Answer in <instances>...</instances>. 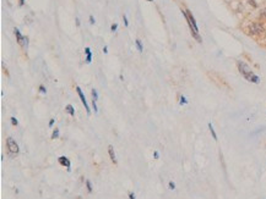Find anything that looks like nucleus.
<instances>
[{
    "mask_svg": "<svg viewBox=\"0 0 266 199\" xmlns=\"http://www.w3.org/2000/svg\"><path fill=\"white\" fill-rule=\"evenodd\" d=\"M129 199H135V194L132 193V192L129 193Z\"/></svg>",
    "mask_w": 266,
    "mask_h": 199,
    "instance_id": "24",
    "label": "nucleus"
},
{
    "mask_svg": "<svg viewBox=\"0 0 266 199\" xmlns=\"http://www.w3.org/2000/svg\"><path fill=\"white\" fill-rule=\"evenodd\" d=\"M14 32H15V36H16V39H17V43H19L21 47H26V48H27V44H28L27 41H28V38H27V37H23L17 28H15Z\"/></svg>",
    "mask_w": 266,
    "mask_h": 199,
    "instance_id": "5",
    "label": "nucleus"
},
{
    "mask_svg": "<svg viewBox=\"0 0 266 199\" xmlns=\"http://www.w3.org/2000/svg\"><path fill=\"white\" fill-rule=\"evenodd\" d=\"M58 161H59V164H60L61 166L66 167V170H68V172H70V171H71V163H70V160H69V158H66V156L61 155V156H59V158H58Z\"/></svg>",
    "mask_w": 266,
    "mask_h": 199,
    "instance_id": "6",
    "label": "nucleus"
},
{
    "mask_svg": "<svg viewBox=\"0 0 266 199\" xmlns=\"http://www.w3.org/2000/svg\"><path fill=\"white\" fill-rule=\"evenodd\" d=\"M123 20H124V24H125L126 27H128V26H129V22H128V18H126V16H125V15L123 16Z\"/></svg>",
    "mask_w": 266,
    "mask_h": 199,
    "instance_id": "23",
    "label": "nucleus"
},
{
    "mask_svg": "<svg viewBox=\"0 0 266 199\" xmlns=\"http://www.w3.org/2000/svg\"><path fill=\"white\" fill-rule=\"evenodd\" d=\"M118 30V23H113L112 26H111V31L112 32H115Z\"/></svg>",
    "mask_w": 266,
    "mask_h": 199,
    "instance_id": "18",
    "label": "nucleus"
},
{
    "mask_svg": "<svg viewBox=\"0 0 266 199\" xmlns=\"http://www.w3.org/2000/svg\"><path fill=\"white\" fill-rule=\"evenodd\" d=\"M95 22H96L95 17H93V16H92V15H91V16H90V23H91V24H95Z\"/></svg>",
    "mask_w": 266,
    "mask_h": 199,
    "instance_id": "22",
    "label": "nucleus"
},
{
    "mask_svg": "<svg viewBox=\"0 0 266 199\" xmlns=\"http://www.w3.org/2000/svg\"><path fill=\"white\" fill-rule=\"evenodd\" d=\"M85 184H86V188H87V192L88 193H92V191H93V187H92V183L90 180H86L85 181Z\"/></svg>",
    "mask_w": 266,
    "mask_h": 199,
    "instance_id": "11",
    "label": "nucleus"
},
{
    "mask_svg": "<svg viewBox=\"0 0 266 199\" xmlns=\"http://www.w3.org/2000/svg\"><path fill=\"white\" fill-rule=\"evenodd\" d=\"M135 43H136V48H137V50H139L140 53H142V51H143V48H142V43H141V41H140V39H136Z\"/></svg>",
    "mask_w": 266,
    "mask_h": 199,
    "instance_id": "13",
    "label": "nucleus"
},
{
    "mask_svg": "<svg viewBox=\"0 0 266 199\" xmlns=\"http://www.w3.org/2000/svg\"><path fill=\"white\" fill-rule=\"evenodd\" d=\"M85 54H86V62L91 64V61H92V51H91V49L88 47L85 49Z\"/></svg>",
    "mask_w": 266,
    "mask_h": 199,
    "instance_id": "8",
    "label": "nucleus"
},
{
    "mask_svg": "<svg viewBox=\"0 0 266 199\" xmlns=\"http://www.w3.org/2000/svg\"><path fill=\"white\" fill-rule=\"evenodd\" d=\"M147 1H152V0H147Z\"/></svg>",
    "mask_w": 266,
    "mask_h": 199,
    "instance_id": "28",
    "label": "nucleus"
},
{
    "mask_svg": "<svg viewBox=\"0 0 266 199\" xmlns=\"http://www.w3.org/2000/svg\"><path fill=\"white\" fill-rule=\"evenodd\" d=\"M76 24L80 26V21H78V18H76Z\"/></svg>",
    "mask_w": 266,
    "mask_h": 199,
    "instance_id": "27",
    "label": "nucleus"
},
{
    "mask_svg": "<svg viewBox=\"0 0 266 199\" xmlns=\"http://www.w3.org/2000/svg\"><path fill=\"white\" fill-rule=\"evenodd\" d=\"M10 121H11V125H12V126H17V125H19V121H17V118H16L15 116H11Z\"/></svg>",
    "mask_w": 266,
    "mask_h": 199,
    "instance_id": "15",
    "label": "nucleus"
},
{
    "mask_svg": "<svg viewBox=\"0 0 266 199\" xmlns=\"http://www.w3.org/2000/svg\"><path fill=\"white\" fill-rule=\"evenodd\" d=\"M91 94H92V99L97 101V99H98V93H97V90H96L95 88L91 90Z\"/></svg>",
    "mask_w": 266,
    "mask_h": 199,
    "instance_id": "14",
    "label": "nucleus"
},
{
    "mask_svg": "<svg viewBox=\"0 0 266 199\" xmlns=\"http://www.w3.org/2000/svg\"><path fill=\"white\" fill-rule=\"evenodd\" d=\"M25 5V0H20V6H23Z\"/></svg>",
    "mask_w": 266,
    "mask_h": 199,
    "instance_id": "26",
    "label": "nucleus"
},
{
    "mask_svg": "<svg viewBox=\"0 0 266 199\" xmlns=\"http://www.w3.org/2000/svg\"><path fill=\"white\" fill-rule=\"evenodd\" d=\"M6 148L9 149V152H10L11 154H17V153L20 152L16 141L12 138V137H7V138H6Z\"/></svg>",
    "mask_w": 266,
    "mask_h": 199,
    "instance_id": "3",
    "label": "nucleus"
},
{
    "mask_svg": "<svg viewBox=\"0 0 266 199\" xmlns=\"http://www.w3.org/2000/svg\"><path fill=\"white\" fill-rule=\"evenodd\" d=\"M208 129H210V133L212 135V137H214V139L217 141V135H216V132H215V129H214V126H212L211 122L208 124Z\"/></svg>",
    "mask_w": 266,
    "mask_h": 199,
    "instance_id": "10",
    "label": "nucleus"
},
{
    "mask_svg": "<svg viewBox=\"0 0 266 199\" xmlns=\"http://www.w3.org/2000/svg\"><path fill=\"white\" fill-rule=\"evenodd\" d=\"M168 187H169V189H176V183L173 182V181H169Z\"/></svg>",
    "mask_w": 266,
    "mask_h": 199,
    "instance_id": "17",
    "label": "nucleus"
},
{
    "mask_svg": "<svg viewBox=\"0 0 266 199\" xmlns=\"http://www.w3.org/2000/svg\"><path fill=\"white\" fill-rule=\"evenodd\" d=\"M65 111L68 112L70 116H72V117L75 116V109H74V107H72L71 104H68V105H66V107H65Z\"/></svg>",
    "mask_w": 266,
    "mask_h": 199,
    "instance_id": "9",
    "label": "nucleus"
},
{
    "mask_svg": "<svg viewBox=\"0 0 266 199\" xmlns=\"http://www.w3.org/2000/svg\"><path fill=\"white\" fill-rule=\"evenodd\" d=\"M39 92H41L42 94H46V93H47V89L44 88V86H42V84H41V86H39Z\"/></svg>",
    "mask_w": 266,
    "mask_h": 199,
    "instance_id": "19",
    "label": "nucleus"
},
{
    "mask_svg": "<svg viewBox=\"0 0 266 199\" xmlns=\"http://www.w3.org/2000/svg\"><path fill=\"white\" fill-rule=\"evenodd\" d=\"M182 12H183L185 20H187V22H188V26H189V28H190L191 36L196 39L199 43H201L202 39H201L200 34H199V28H197V24H196V21H195V18H194L193 14H191L189 10H182Z\"/></svg>",
    "mask_w": 266,
    "mask_h": 199,
    "instance_id": "2",
    "label": "nucleus"
},
{
    "mask_svg": "<svg viewBox=\"0 0 266 199\" xmlns=\"http://www.w3.org/2000/svg\"><path fill=\"white\" fill-rule=\"evenodd\" d=\"M108 154H109V158H111L112 163L115 165V164H117V156H115V153H114V147H113L112 144L108 145Z\"/></svg>",
    "mask_w": 266,
    "mask_h": 199,
    "instance_id": "7",
    "label": "nucleus"
},
{
    "mask_svg": "<svg viewBox=\"0 0 266 199\" xmlns=\"http://www.w3.org/2000/svg\"><path fill=\"white\" fill-rule=\"evenodd\" d=\"M103 53H104V54H107V53H108V48H107V47L103 48Z\"/></svg>",
    "mask_w": 266,
    "mask_h": 199,
    "instance_id": "25",
    "label": "nucleus"
},
{
    "mask_svg": "<svg viewBox=\"0 0 266 199\" xmlns=\"http://www.w3.org/2000/svg\"><path fill=\"white\" fill-rule=\"evenodd\" d=\"M237 66H238V70H239V72H241V75L247 79V81H249V82H251V83H255V84H258V83L260 82L259 76H256L254 72H253L251 69L249 67V66H248L245 62L238 61V62H237Z\"/></svg>",
    "mask_w": 266,
    "mask_h": 199,
    "instance_id": "1",
    "label": "nucleus"
},
{
    "mask_svg": "<svg viewBox=\"0 0 266 199\" xmlns=\"http://www.w3.org/2000/svg\"><path fill=\"white\" fill-rule=\"evenodd\" d=\"M59 136H60V131L58 129V128H55V129H53V133H52V139H57V138H59Z\"/></svg>",
    "mask_w": 266,
    "mask_h": 199,
    "instance_id": "12",
    "label": "nucleus"
},
{
    "mask_svg": "<svg viewBox=\"0 0 266 199\" xmlns=\"http://www.w3.org/2000/svg\"><path fill=\"white\" fill-rule=\"evenodd\" d=\"M153 158L156 159V160H157V159H159V153H158L157 150H155V152H153Z\"/></svg>",
    "mask_w": 266,
    "mask_h": 199,
    "instance_id": "21",
    "label": "nucleus"
},
{
    "mask_svg": "<svg viewBox=\"0 0 266 199\" xmlns=\"http://www.w3.org/2000/svg\"><path fill=\"white\" fill-rule=\"evenodd\" d=\"M76 92H77V94H78V98H80V100H81L82 105H84V107H85V110H86L87 115H91V109H90V107H88V104H87V100H86V97H85V94H84V92L81 90V88H80L78 86H76Z\"/></svg>",
    "mask_w": 266,
    "mask_h": 199,
    "instance_id": "4",
    "label": "nucleus"
},
{
    "mask_svg": "<svg viewBox=\"0 0 266 199\" xmlns=\"http://www.w3.org/2000/svg\"><path fill=\"white\" fill-rule=\"evenodd\" d=\"M185 104H188V100L184 95H182L180 97V105H185Z\"/></svg>",
    "mask_w": 266,
    "mask_h": 199,
    "instance_id": "16",
    "label": "nucleus"
},
{
    "mask_svg": "<svg viewBox=\"0 0 266 199\" xmlns=\"http://www.w3.org/2000/svg\"><path fill=\"white\" fill-rule=\"evenodd\" d=\"M54 122H55V118H50V121H49V124H48L49 128H52L53 126H54Z\"/></svg>",
    "mask_w": 266,
    "mask_h": 199,
    "instance_id": "20",
    "label": "nucleus"
}]
</instances>
